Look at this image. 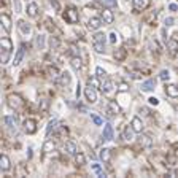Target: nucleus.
I'll return each mask as SVG.
<instances>
[{"mask_svg":"<svg viewBox=\"0 0 178 178\" xmlns=\"http://www.w3.org/2000/svg\"><path fill=\"white\" fill-rule=\"evenodd\" d=\"M10 167H11L10 158L5 156V154H2V156H0V169H2L3 172H7V170H10Z\"/></svg>","mask_w":178,"mask_h":178,"instance_id":"nucleus-11","label":"nucleus"},{"mask_svg":"<svg viewBox=\"0 0 178 178\" xmlns=\"http://www.w3.org/2000/svg\"><path fill=\"white\" fill-rule=\"evenodd\" d=\"M84 95H86L89 104H95V102H97V92H95V88L94 86L88 84V88L84 89Z\"/></svg>","mask_w":178,"mask_h":178,"instance_id":"nucleus-5","label":"nucleus"},{"mask_svg":"<svg viewBox=\"0 0 178 178\" xmlns=\"http://www.w3.org/2000/svg\"><path fill=\"white\" fill-rule=\"evenodd\" d=\"M148 100H149V104H151V105H158V104H159V100H158L156 97H149Z\"/></svg>","mask_w":178,"mask_h":178,"instance_id":"nucleus-43","label":"nucleus"},{"mask_svg":"<svg viewBox=\"0 0 178 178\" xmlns=\"http://www.w3.org/2000/svg\"><path fill=\"white\" fill-rule=\"evenodd\" d=\"M156 88V81L154 80H146L145 83H142V91H153Z\"/></svg>","mask_w":178,"mask_h":178,"instance_id":"nucleus-19","label":"nucleus"},{"mask_svg":"<svg viewBox=\"0 0 178 178\" xmlns=\"http://www.w3.org/2000/svg\"><path fill=\"white\" fill-rule=\"evenodd\" d=\"M159 78H161L162 81H167V80L170 78V73H169V70H162V72L159 73Z\"/></svg>","mask_w":178,"mask_h":178,"instance_id":"nucleus-34","label":"nucleus"},{"mask_svg":"<svg viewBox=\"0 0 178 178\" xmlns=\"http://www.w3.org/2000/svg\"><path fill=\"white\" fill-rule=\"evenodd\" d=\"M165 25H167V27L173 25V18H167V19H165Z\"/></svg>","mask_w":178,"mask_h":178,"instance_id":"nucleus-45","label":"nucleus"},{"mask_svg":"<svg viewBox=\"0 0 178 178\" xmlns=\"http://www.w3.org/2000/svg\"><path fill=\"white\" fill-rule=\"evenodd\" d=\"M102 138H104V140H111V138H113V127H111L110 124H105L104 134H102Z\"/></svg>","mask_w":178,"mask_h":178,"instance_id":"nucleus-15","label":"nucleus"},{"mask_svg":"<svg viewBox=\"0 0 178 178\" xmlns=\"http://www.w3.org/2000/svg\"><path fill=\"white\" fill-rule=\"evenodd\" d=\"M111 88H113V83L110 81V80H105L104 78V81H102V92H104V94H108L110 91H111Z\"/></svg>","mask_w":178,"mask_h":178,"instance_id":"nucleus-20","label":"nucleus"},{"mask_svg":"<svg viewBox=\"0 0 178 178\" xmlns=\"http://www.w3.org/2000/svg\"><path fill=\"white\" fill-rule=\"evenodd\" d=\"M126 56H127V51H126L124 48H119V49L115 51V59H116V61H124Z\"/></svg>","mask_w":178,"mask_h":178,"instance_id":"nucleus-22","label":"nucleus"},{"mask_svg":"<svg viewBox=\"0 0 178 178\" xmlns=\"http://www.w3.org/2000/svg\"><path fill=\"white\" fill-rule=\"evenodd\" d=\"M72 67L75 68V70H81V67H83V62H81V59H80V56H75V57H72Z\"/></svg>","mask_w":178,"mask_h":178,"instance_id":"nucleus-25","label":"nucleus"},{"mask_svg":"<svg viewBox=\"0 0 178 178\" xmlns=\"http://www.w3.org/2000/svg\"><path fill=\"white\" fill-rule=\"evenodd\" d=\"M24 132L25 134H30V135L35 134L37 132V121L35 119H30V118L25 119L24 121Z\"/></svg>","mask_w":178,"mask_h":178,"instance_id":"nucleus-4","label":"nucleus"},{"mask_svg":"<svg viewBox=\"0 0 178 178\" xmlns=\"http://www.w3.org/2000/svg\"><path fill=\"white\" fill-rule=\"evenodd\" d=\"M102 24H105V22L102 21L100 18H91V19L88 21V29H91V30H97V29L102 27Z\"/></svg>","mask_w":178,"mask_h":178,"instance_id":"nucleus-6","label":"nucleus"},{"mask_svg":"<svg viewBox=\"0 0 178 178\" xmlns=\"http://www.w3.org/2000/svg\"><path fill=\"white\" fill-rule=\"evenodd\" d=\"M169 10H170V11H176V10H178V5H176V3H170V5H169Z\"/></svg>","mask_w":178,"mask_h":178,"instance_id":"nucleus-47","label":"nucleus"},{"mask_svg":"<svg viewBox=\"0 0 178 178\" xmlns=\"http://www.w3.org/2000/svg\"><path fill=\"white\" fill-rule=\"evenodd\" d=\"M110 110H111L113 113H119V107L115 104V102H110Z\"/></svg>","mask_w":178,"mask_h":178,"instance_id":"nucleus-41","label":"nucleus"},{"mask_svg":"<svg viewBox=\"0 0 178 178\" xmlns=\"http://www.w3.org/2000/svg\"><path fill=\"white\" fill-rule=\"evenodd\" d=\"M46 108H48V102L43 100V104H41V110H46Z\"/></svg>","mask_w":178,"mask_h":178,"instance_id":"nucleus-52","label":"nucleus"},{"mask_svg":"<svg viewBox=\"0 0 178 178\" xmlns=\"http://www.w3.org/2000/svg\"><path fill=\"white\" fill-rule=\"evenodd\" d=\"M100 5L104 7V8H116L118 3H116V0H99Z\"/></svg>","mask_w":178,"mask_h":178,"instance_id":"nucleus-24","label":"nucleus"},{"mask_svg":"<svg viewBox=\"0 0 178 178\" xmlns=\"http://www.w3.org/2000/svg\"><path fill=\"white\" fill-rule=\"evenodd\" d=\"M94 49H95V53H99V54L105 53V43H97V41H94Z\"/></svg>","mask_w":178,"mask_h":178,"instance_id":"nucleus-31","label":"nucleus"},{"mask_svg":"<svg viewBox=\"0 0 178 178\" xmlns=\"http://www.w3.org/2000/svg\"><path fill=\"white\" fill-rule=\"evenodd\" d=\"M105 40H107V37L104 34H95L94 35V41H97V43H105Z\"/></svg>","mask_w":178,"mask_h":178,"instance_id":"nucleus-33","label":"nucleus"},{"mask_svg":"<svg viewBox=\"0 0 178 178\" xmlns=\"http://www.w3.org/2000/svg\"><path fill=\"white\" fill-rule=\"evenodd\" d=\"M64 19H65L68 24H76V22L80 21L78 10H76V8H73V7L67 8V11H65V14H64Z\"/></svg>","mask_w":178,"mask_h":178,"instance_id":"nucleus-3","label":"nucleus"},{"mask_svg":"<svg viewBox=\"0 0 178 178\" xmlns=\"http://www.w3.org/2000/svg\"><path fill=\"white\" fill-rule=\"evenodd\" d=\"M25 13H27L30 18H37V14H38V5L37 3H29L27 5V11H25Z\"/></svg>","mask_w":178,"mask_h":178,"instance_id":"nucleus-17","label":"nucleus"},{"mask_svg":"<svg viewBox=\"0 0 178 178\" xmlns=\"http://www.w3.org/2000/svg\"><path fill=\"white\" fill-rule=\"evenodd\" d=\"M35 43H37V46L41 49V48H43V43H45V37L38 35V37H37V40H35Z\"/></svg>","mask_w":178,"mask_h":178,"instance_id":"nucleus-40","label":"nucleus"},{"mask_svg":"<svg viewBox=\"0 0 178 178\" xmlns=\"http://www.w3.org/2000/svg\"><path fill=\"white\" fill-rule=\"evenodd\" d=\"M0 45H2V56H0V61H2V64H7L10 61L11 51H13V43H11L10 37H3Z\"/></svg>","mask_w":178,"mask_h":178,"instance_id":"nucleus-1","label":"nucleus"},{"mask_svg":"<svg viewBox=\"0 0 178 178\" xmlns=\"http://www.w3.org/2000/svg\"><path fill=\"white\" fill-rule=\"evenodd\" d=\"M3 122H5L8 127H16L18 119H16V116H5V118H3Z\"/></svg>","mask_w":178,"mask_h":178,"instance_id":"nucleus-27","label":"nucleus"},{"mask_svg":"<svg viewBox=\"0 0 178 178\" xmlns=\"http://www.w3.org/2000/svg\"><path fill=\"white\" fill-rule=\"evenodd\" d=\"M99 156H100V159L104 161V162H108V161L111 159V153H110L108 148H102L100 153H99Z\"/></svg>","mask_w":178,"mask_h":178,"instance_id":"nucleus-18","label":"nucleus"},{"mask_svg":"<svg viewBox=\"0 0 178 178\" xmlns=\"http://www.w3.org/2000/svg\"><path fill=\"white\" fill-rule=\"evenodd\" d=\"M70 81H72V76H70V73H68V72L61 73V80H59V83H61L62 86H67Z\"/></svg>","mask_w":178,"mask_h":178,"instance_id":"nucleus-23","label":"nucleus"},{"mask_svg":"<svg viewBox=\"0 0 178 178\" xmlns=\"http://www.w3.org/2000/svg\"><path fill=\"white\" fill-rule=\"evenodd\" d=\"M75 162L78 165H84L86 164V158H84L83 153H76V154H75Z\"/></svg>","mask_w":178,"mask_h":178,"instance_id":"nucleus-29","label":"nucleus"},{"mask_svg":"<svg viewBox=\"0 0 178 178\" xmlns=\"http://www.w3.org/2000/svg\"><path fill=\"white\" fill-rule=\"evenodd\" d=\"M54 146H56V145H54L53 140H46L45 145H43V151H45V153H49V151H53V149H54Z\"/></svg>","mask_w":178,"mask_h":178,"instance_id":"nucleus-30","label":"nucleus"},{"mask_svg":"<svg viewBox=\"0 0 178 178\" xmlns=\"http://www.w3.org/2000/svg\"><path fill=\"white\" fill-rule=\"evenodd\" d=\"M56 126H57V121H56V119H53V121H51V122L48 124V129H46V132L49 134V132H51V131H53L54 127H56Z\"/></svg>","mask_w":178,"mask_h":178,"instance_id":"nucleus-38","label":"nucleus"},{"mask_svg":"<svg viewBox=\"0 0 178 178\" xmlns=\"http://www.w3.org/2000/svg\"><path fill=\"white\" fill-rule=\"evenodd\" d=\"M46 24H48V29H49V30H53V29H54V24L51 25V19H49V18L46 19Z\"/></svg>","mask_w":178,"mask_h":178,"instance_id":"nucleus-50","label":"nucleus"},{"mask_svg":"<svg viewBox=\"0 0 178 178\" xmlns=\"http://www.w3.org/2000/svg\"><path fill=\"white\" fill-rule=\"evenodd\" d=\"M49 43H51V48H57V45H59V41H57L56 38H51Z\"/></svg>","mask_w":178,"mask_h":178,"instance_id":"nucleus-44","label":"nucleus"},{"mask_svg":"<svg viewBox=\"0 0 178 178\" xmlns=\"http://www.w3.org/2000/svg\"><path fill=\"white\" fill-rule=\"evenodd\" d=\"M51 3H53V7H54V8H56V10L59 11V8H61V7H59V3L56 2V0H51Z\"/></svg>","mask_w":178,"mask_h":178,"instance_id":"nucleus-51","label":"nucleus"},{"mask_svg":"<svg viewBox=\"0 0 178 178\" xmlns=\"http://www.w3.org/2000/svg\"><path fill=\"white\" fill-rule=\"evenodd\" d=\"M118 91H119V92H127V91H129V84H127V83H119Z\"/></svg>","mask_w":178,"mask_h":178,"instance_id":"nucleus-37","label":"nucleus"},{"mask_svg":"<svg viewBox=\"0 0 178 178\" xmlns=\"http://www.w3.org/2000/svg\"><path fill=\"white\" fill-rule=\"evenodd\" d=\"M165 94L169 95V97H178V86L176 84H167L165 86Z\"/></svg>","mask_w":178,"mask_h":178,"instance_id":"nucleus-13","label":"nucleus"},{"mask_svg":"<svg viewBox=\"0 0 178 178\" xmlns=\"http://www.w3.org/2000/svg\"><path fill=\"white\" fill-rule=\"evenodd\" d=\"M132 76H134V78H140V76H142V75H140V73H137V72H135V73H132Z\"/></svg>","mask_w":178,"mask_h":178,"instance_id":"nucleus-53","label":"nucleus"},{"mask_svg":"<svg viewBox=\"0 0 178 178\" xmlns=\"http://www.w3.org/2000/svg\"><path fill=\"white\" fill-rule=\"evenodd\" d=\"M102 18H104V22H105V24H111L113 19H115V16H113V13L110 11V8H105L104 11H102Z\"/></svg>","mask_w":178,"mask_h":178,"instance_id":"nucleus-16","label":"nucleus"},{"mask_svg":"<svg viewBox=\"0 0 178 178\" xmlns=\"http://www.w3.org/2000/svg\"><path fill=\"white\" fill-rule=\"evenodd\" d=\"M18 27H19V30H21L24 35H29V34H30V30H32V29H30V25H29L27 22H25V21H22V19H21V21H18Z\"/></svg>","mask_w":178,"mask_h":178,"instance_id":"nucleus-14","label":"nucleus"},{"mask_svg":"<svg viewBox=\"0 0 178 178\" xmlns=\"http://www.w3.org/2000/svg\"><path fill=\"white\" fill-rule=\"evenodd\" d=\"M134 132H135L134 127H132V126H127L126 129H124V134H122V135H124L126 140H132V134H134Z\"/></svg>","mask_w":178,"mask_h":178,"instance_id":"nucleus-28","label":"nucleus"},{"mask_svg":"<svg viewBox=\"0 0 178 178\" xmlns=\"http://www.w3.org/2000/svg\"><path fill=\"white\" fill-rule=\"evenodd\" d=\"M95 73H97L99 78H105V75H107V73H105V70L102 68V67H97V68H95Z\"/></svg>","mask_w":178,"mask_h":178,"instance_id":"nucleus-36","label":"nucleus"},{"mask_svg":"<svg viewBox=\"0 0 178 178\" xmlns=\"http://www.w3.org/2000/svg\"><path fill=\"white\" fill-rule=\"evenodd\" d=\"M132 3H134V8L135 10H146L151 3V0H132Z\"/></svg>","mask_w":178,"mask_h":178,"instance_id":"nucleus-9","label":"nucleus"},{"mask_svg":"<svg viewBox=\"0 0 178 178\" xmlns=\"http://www.w3.org/2000/svg\"><path fill=\"white\" fill-rule=\"evenodd\" d=\"M138 143H140L142 146H145V148H149V146L153 145V140H151V137H149V135L140 134V137H138Z\"/></svg>","mask_w":178,"mask_h":178,"instance_id":"nucleus-12","label":"nucleus"},{"mask_svg":"<svg viewBox=\"0 0 178 178\" xmlns=\"http://www.w3.org/2000/svg\"><path fill=\"white\" fill-rule=\"evenodd\" d=\"M88 84H91V86H94V88H102V83L99 81V78H91Z\"/></svg>","mask_w":178,"mask_h":178,"instance_id":"nucleus-35","label":"nucleus"},{"mask_svg":"<svg viewBox=\"0 0 178 178\" xmlns=\"http://www.w3.org/2000/svg\"><path fill=\"white\" fill-rule=\"evenodd\" d=\"M108 37H110V43H111V45H116V41H118V34H116V32H111Z\"/></svg>","mask_w":178,"mask_h":178,"instance_id":"nucleus-39","label":"nucleus"},{"mask_svg":"<svg viewBox=\"0 0 178 178\" xmlns=\"http://www.w3.org/2000/svg\"><path fill=\"white\" fill-rule=\"evenodd\" d=\"M65 151L68 153V154H76V153H78L76 151V145L73 142H67L65 143Z\"/></svg>","mask_w":178,"mask_h":178,"instance_id":"nucleus-26","label":"nucleus"},{"mask_svg":"<svg viewBox=\"0 0 178 178\" xmlns=\"http://www.w3.org/2000/svg\"><path fill=\"white\" fill-rule=\"evenodd\" d=\"M14 10L19 13L21 11V5H19V0H14Z\"/></svg>","mask_w":178,"mask_h":178,"instance_id":"nucleus-49","label":"nucleus"},{"mask_svg":"<svg viewBox=\"0 0 178 178\" xmlns=\"http://www.w3.org/2000/svg\"><path fill=\"white\" fill-rule=\"evenodd\" d=\"M7 104H8L10 108H13V110H19V108L24 105V100H22L21 95H18V94H10V95L7 97Z\"/></svg>","mask_w":178,"mask_h":178,"instance_id":"nucleus-2","label":"nucleus"},{"mask_svg":"<svg viewBox=\"0 0 178 178\" xmlns=\"http://www.w3.org/2000/svg\"><path fill=\"white\" fill-rule=\"evenodd\" d=\"M0 21H2L3 30H5L7 34H10V32H11V19H10V16H8L7 13H3L2 16H0Z\"/></svg>","mask_w":178,"mask_h":178,"instance_id":"nucleus-7","label":"nucleus"},{"mask_svg":"<svg viewBox=\"0 0 178 178\" xmlns=\"http://www.w3.org/2000/svg\"><path fill=\"white\" fill-rule=\"evenodd\" d=\"M131 126L134 127V131H135L137 134H142V131H143V122H142V119H140L138 116H135V118L132 119Z\"/></svg>","mask_w":178,"mask_h":178,"instance_id":"nucleus-10","label":"nucleus"},{"mask_svg":"<svg viewBox=\"0 0 178 178\" xmlns=\"http://www.w3.org/2000/svg\"><path fill=\"white\" fill-rule=\"evenodd\" d=\"M70 53H72V56L75 57V56H78V54H80V51H76V48H75V46H72V51H70Z\"/></svg>","mask_w":178,"mask_h":178,"instance_id":"nucleus-48","label":"nucleus"},{"mask_svg":"<svg viewBox=\"0 0 178 178\" xmlns=\"http://www.w3.org/2000/svg\"><path fill=\"white\" fill-rule=\"evenodd\" d=\"M24 48H25V46H24V45H21V48L16 51V56H14V61H13V64H14V65H18V64L22 61V56H24Z\"/></svg>","mask_w":178,"mask_h":178,"instance_id":"nucleus-21","label":"nucleus"},{"mask_svg":"<svg viewBox=\"0 0 178 178\" xmlns=\"http://www.w3.org/2000/svg\"><path fill=\"white\" fill-rule=\"evenodd\" d=\"M48 72L51 73V76H57V68H54V67H53V68H49Z\"/></svg>","mask_w":178,"mask_h":178,"instance_id":"nucleus-46","label":"nucleus"},{"mask_svg":"<svg viewBox=\"0 0 178 178\" xmlns=\"http://www.w3.org/2000/svg\"><path fill=\"white\" fill-rule=\"evenodd\" d=\"M167 49H169L170 56H176V53H178V41L175 38H170L167 41Z\"/></svg>","mask_w":178,"mask_h":178,"instance_id":"nucleus-8","label":"nucleus"},{"mask_svg":"<svg viewBox=\"0 0 178 178\" xmlns=\"http://www.w3.org/2000/svg\"><path fill=\"white\" fill-rule=\"evenodd\" d=\"M92 121H94V124H97V126H102V124H104L102 118H99V116H95V115H92Z\"/></svg>","mask_w":178,"mask_h":178,"instance_id":"nucleus-42","label":"nucleus"},{"mask_svg":"<svg viewBox=\"0 0 178 178\" xmlns=\"http://www.w3.org/2000/svg\"><path fill=\"white\" fill-rule=\"evenodd\" d=\"M92 170H94V172H95V173H97V175H99L100 178L107 176V175H105V172H104V170L100 169V165H99V164H94V165H92Z\"/></svg>","mask_w":178,"mask_h":178,"instance_id":"nucleus-32","label":"nucleus"}]
</instances>
